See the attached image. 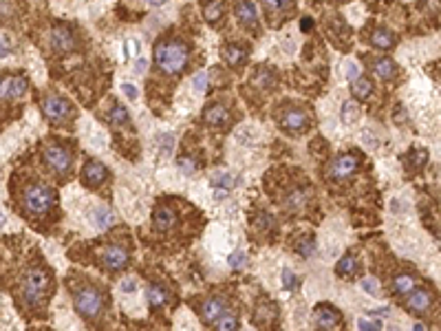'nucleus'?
I'll return each mask as SVG.
<instances>
[{
    "label": "nucleus",
    "instance_id": "nucleus-48",
    "mask_svg": "<svg viewBox=\"0 0 441 331\" xmlns=\"http://www.w3.org/2000/svg\"><path fill=\"white\" fill-rule=\"evenodd\" d=\"M357 75H360L357 64H355V62H349V64H346V77L353 79V77H357Z\"/></svg>",
    "mask_w": 441,
    "mask_h": 331
},
{
    "label": "nucleus",
    "instance_id": "nucleus-29",
    "mask_svg": "<svg viewBox=\"0 0 441 331\" xmlns=\"http://www.w3.org/2000/svg\"><path fill=\"white\" fill-rule=\"evenodd\" d=\"M276 307L273 305H260L256 309V314H254V322L256 324H271L276 320Z\"/></svg>",
    "mask_w": 441,
    "mask_h": 331
},
{
    "label": "nucleus",
    "instance_id": "nucleus-47",
    "mask_svg": "<svg viewBox=\"0 0 441 331\" xmlns=\"http://www.w3.org/2000/svg\"><path fill=\"white\" fill-rule=\"evenodd\" d=\"M135 289H137V283L132 281V278H126V281L122 283V291H124V294H132Z\"/></svg>",
    "mask_w": 441,
    "mask_h": 331
},
{
    "label": "nucleus",
    "instance_id": "nucleus-6",
    "mask_svg": "<svg viewBox=\"0 0 441 331\" xmlns=\"http://www.w3.org/2000/svg\"><path fill=\"white\" fill-rule=\"evenodd\" d=\"M357 168H360V157L349 152V155H340V157L333 159L329 175H331V179H336V181H342V179H349Z\"/></svg>",
    "mask_w": 441,
    "mask_h": 331
},
{
    "label": "nucleus",
    "instance_id": "nucleus-44",
    "mask_svg": "<svg viewBox=\"0 0 441 331\" xmlns=\"http://www.w3.org/2000/svg\"><path fill=\"white\" fill-rule=\"evenodd\" d=\"M357 327H360V329H366V331H375V329H382V320H369V318H360V320H357Z\"/></svg>",
    "mask_w": 441,
    "mask_h": 331
},
{
    "label": "nucleus",
    "instance_id": "nucleus-56",
    "mask_svg": "<svg viewBox=\"0 0 441 331\" xmlns=\"http://www.w3.org/2000/svg\"><path fill=\"white\" fill-rule=\"evenodd\" d=\"M3 225H5V214L0 212V228H3Z\"/></svg>",
    "mask_w": 441,
    "mask_h": 331
},
{
    "label": "nucleus",
    "instance_id": "nucleus-35",
    "mask_svg": "<svg viewBox=\"0 0 441 331\" xmlns=\"http://www.w3.org/2000/svg\"><path fill=\"white\" fill-rule=\"evenodd\" d=\"M296 252L302 258H311L316 254V241H313V238H302V241L296 243Z\"/></svg>",
    "mask_w": 441,
    "mask_h": 331
},
{
    "label": "nucleus",
    "instance_id": "nucleus-39",
    "mask_svg": "<svg viewBox=\"0 0 441 331\" xmlns=\"http://www.w3.org/2000/svg\"><path fill=\"white\" fill-rule=\"evenodd\" d=\"M254 82H256L258 86H263V89H267V86H273L276 77H273L271 71H258L256 75H254Z\"/></svg>",
    "mask_w": 441,
    "mask_h": 331
},
{
    "label": "nucleus",
    "instance_id": "nucleus-25",
    "mask_svg": "<svg viewBox=\"0 0 441 331\" xmlns=\"http://www.w3.org/2000/svg\"><path fill=\"white\" fill-rule=\"evenodd\" d=\"M355 271H357V261L353 254H346L344 258H340L338 265H336V274L340 278H351Z\"/></svg>",
    "mask_w": 441,
    "mask_h": 331
},
{
    "label": "nucleus",
    "instance_id": "nucleus-43",
    "mask_svg": "<svg viewBox=\"0 0 441 331\" xmlns=\"http://www.w3.org/2000/svg\"><path fill=\"white\" fill-rule=\"evenodd\" d=\"M159 146H161V152H170L172 146H175V137L170 132H161L159 135Z\"/></svg>",
    "mask_w": 441,
    "mask_h": 331
},
{
    "label": "nucleus",
    "instance_id": "nucleus-5",
    "mask_svg": "<svg viewBox=\"0 0 441 331\" xmlns=\"http://www.w3.org/2000/svg\"><path fill=\"white\" fill-rule=\"evenodd\" d=\"M44 161L53 172L66 175L73 166V155L69 152V148H64V146H49V148L44 150Z\"/></svg>",
    "mask_w": 441,
    "mask_h": 331
},
{
    "label": "nucleus",
    "instance_id": "nucleus-38",
    "mask_svg": "<svg viewBox=\"0 0 441 331\" xmlns=\"http://www.w3.org/2000/svg\"><path fill=\"white\" fill-rule=\"evenodd\" d=\"M254 223H256V228H260V230H271L273 225H276V218L271 214H267V212H258L256 218H254Z\"/></svg>",
    "mask_w": 441,
    "mask_h": 331
},
{
    "label": "nucleus",
    "instance_id": "nucleus-50",
    "mask_svg": "<svg viewBox=\"0 0 441 331\" xmlns=\"http://www.w3.org/2000/svg\"><path fill=\"white\" fill-rule=\"evenodd\" d=\"M300 26H302V31H309L311 26H313V20L311 18H302V20H300Z\"/></svg>",
    "mask_w": 441,
    "mask_h": 331
},
{
    "label": "nucleus",
    "instance_id": "nucleus-33",
    "mask_svg": "<svg viewBox=\"0 0 441 331\" xmlns=\"http://www.w3.org/2000/svg\"><path fill=\"white\" fill-rule=\"evenodd\" d=\"M357 117H360V108L353 102H344V106H342V124H346V126H353L357 122Z\"/></svg>",
    "mask_w": 441,
    "mask_h": 331
},
{
    "label": "nucleus",
    "instance_id": "nucleus-31",
    "mask_svg": "<svg viewBox=\"0 0 441 331\" xmlns=\"http://www.w3.org/2000/svg\"><path fill=\"white\" fill-rule=\"evenodd\" d=\"M263 7L271 13H283V11H291L296 7V0H263Z\"/></svg>",
    "mask_w": 441,
    "mask_h": 331
},
{
    "label": "nucleus",
    "instance_id": "nucleus-3",
    "mask_svg": "<svg viewBox=\"0 0 441 331\" xmlns=\"http://www.w3.org/2000/svg\"><path fill=\"white\" fill-rule=\"evenodd\" d=\"M73 300H75V309L82 314L84 318H93L99 316V311L104 307V296L102 291L97 287H91V285H84V287H79L75 291V296H73Z\"/></svg>",
    "mask_w": 441,
    "mask_h": 331
},
{
    "label": "nucleus",
    "instance_id": "nucleus-34",
    "mask_svg": "<svg viewBox=\"0 0 441 331\" xmlns=\"http://www.w3.org/2000/svg\"><path fill=\"white\" fill-rule=\"evenodd\" d=\"M203 16H205L208 22H216V20L223 16V0H214V3H210L203 9Z\"/></svg>",
    "mask_w": 441,
    "mask_h": 331
},
{
    "label": "nucleus",
    "instance_id": "nucleus-8",
    "mask_svg": "<svg viewBox=\"0 0 441 331\" xmlns=\"http://www.w3.org/2000/svg\"><path fill=\"white\" fill-rule=\"evenodd\" d=\"M42 113L51 119L53 124L62 122V119L71 113V104L66 102L64 97H58V95H49L42 99Z\"/></svg>",
    "mask_w": 441,
    "mask_h": 331
},
{
    "label": "nucleus",
    "instance_id": "nucleus-53",
    "mask_svg": "<svg viewBox=\"0 0 441 331\" xmlns=\"http://www.w3.org/2000/svg\"><path fill=\"white\" fill-rule=\"evenodd\" d=\"M128 44L132 46V53H139V40H130Z\"/></svg>",
    "mask_w": 441,
    "mask_h": 331
},
{
    "label": "nucleus",
    "instance_id": "nucleus-52",
    "mask_svg": "<svg viewBox=\"0 0 441 331\" xmlns=\"http://www.w3.org/2000/svg\"><path fill=\"white\" fill-rule=\"evenodd\" d=\"M135 71L137 73H144L146 71V60H137V62H135Z\"/></svg>",
    "mask_w": 441,
    "mask_h": 331
},
{
    "label": "nucleus",
    "instance_id": "nucleus-2",
    "mask_svg": "<svg viewBox=\"0 0 441 331\" xmlns=\"http://www.w3.org/2000/svg\"><path fill=\"white\" fill-rule=\"evenodd\" d=\"M53 205H56V192L49 185H42V183H36V185H29L24 190V208L36 216H42L46 214Z\"/></svg>",
    "mask_w": 441,
    "mask_h": 331
},
{
    "label": "nucleus",
    "instance_id": "nucleus-15",
    "mask_svg": "<svg viewBox=\"0 0 441 331\" xmlns=\"http://www.w3.org/2000/svg\"><path fill=\"white\" fill-rule=\"evenodd\" d=\"M225 311H227V300H225V298L212 296V298H208V300L203 302L201 318H203V322H210L212 324L220 314H225Z\"/></svg>",
    "mask_w": 441,
    "mask_h": 331
},
{
    "label": "nucleus",
    "instance_id": "nucleus-16",
    "mask_svg": "<svg viewBox=\"0 0 441 331\" xmlns=\"http://www.w3.org/2000/svg\"><path fill=\"white\" fill-rule=\"evenodd\" d=\"M51 46L56 51H71L73 46H75V38H73L71 29H66V26H56V29L51 31Z\"/></svg>",
    "mask_w": 441,
    "mask_h": 331
},
{
    "label": "nucleus",
    "instance_id": "nucleus-14",
    "mask_svg": "<svg viewBox=\"0 0 441 331\" xmlns=\"http://www.w3.org/2000/svg\"><path fill=\"white\" fill-rule=\"evenodd\" d=\"M82 177H84V183H86V185H91V188H97V185H102V183L106 181V177H108V170H106V166L99 163V161H89V163L84 166Z\"/></svg>",
    "mask_w": 441,
    "mask_h": 331
},
{
    "label": "nucleus",
    "instance_id": "nucleus-7",
    "mask_svg": "<svg viewBox=\"0 0 441 331\" xmlns=\"http://www.w3.org/2000/svg\"><path fill=\"white\" fill-rule=\"evenodd\" d=\"M26 91H29V82L22 75H9L0 79V99L24 97Z\"/></svg>",
    "mask_w": 441,
    "mask_h": 331
},
{
    "label": "nucleus",
    "instance_id": "nucleus-13",
    "mask_svg": "<svg viewBox=\"0 0 441 331\" xmlns=\"http://www.w3.org/2000/svg\"><path fill=\"white\" fill-rule=\"evenodd\" d=\"M280 124H283V128L289 130V132H300V130L307 128V124H309V115H307L302 108H291L283 115Z\"/></svg>",
    "mask_w": 441,
    "mask_h": 331
},
{
    "label": "nucleus",
    "instance_id": "nucleus-46",
    "mask_svg": "<svg viewBox=\"0 0 441 331\" xmlns=\"http://www.w3.org/2000/svg\"><path fill=\"white\" fill-rule=\"evenodd\" d=\"M362 289H364L369 296H377V285H375V281H373V278H364V281H362Z\"/></svg>",
    "mask_w": 441,
    "mask_h": 331
},
{
    "label": "nucleus",
    "instance_id": "nucleus-12",
    "mask_svg": "<svg viewBox=\"0 0 441 331\" xmlns=\"http://www.w3.org/2000/svg\"><path fill=\"white\" fill-rule=\"evenodd\" d=\"M342 322V316L331 305H318L316 307V324L320 329H333Z\"/></svg>",
    "mask_w": 441,
    "mask_h": 331
},
{
    "label": "nucleus",
    "instance_id": "nucleus-45",
    "mask_svg": "<svg viewBox=\"0 0 441 331\" xmlns=\"http://www.w3.org/2000/svg\"><path fill=\"white\" fill-rule=\"evenodd\" d=\"M122 93L128 99H137V95H139V91H137V86L135 84H130V82H122Z\"/></svg>",
    "mask_w": 441,
    "mask_h": 331
},
{
    "label": "nucleus",
    "instance_id": "nucleus-24",
    "mask_svg": "<svg viewBox=\"0 0 441 331\" xmlns=\"http://www.w3.org/2000/svg\"><path fill=\"white\" fill-rule=\"evenodd\" d=\"M146 298H148V302L152 307H161V305L168 302V289L161 287V285H150L148 289H146Z\"/></svg>",
    "mask_w": 441,
    "mask_h": 331
},
{
    "label": "nucleus",
    "instance_id": "nucleus-21",
    "mask_svg": "<svg viewBox=\"0 0 441 331\" xmlns=\"http://www.w3.org/2000/svg\"><path fill=\"white\" fill-rule=\"evenodd\" d=\"M247 56H250V51L245 49V46H240V44H230L227 49L223 51V58H225V62L230 64V66H240V64H245L247 62Z\"/></svg>",
    "mask_w": 441,
    "mask_h": 331
},
{
    "label": "nucleus",
    "instance_id": "nucleus-22",
    "mask_svg": "<svg viewBox=\"0 0 441 331\" xmlns=\"http://www.w3.org/2000/svg\"><path fill=\"white\" fill-rule=\"evenodd\" d=\"M91 221L95 225L97 230H108L113 223H115V216H113V212L108 208H104V205H99L91 212Z\"/></svg>",
    "mask_w": 441,
    "mask_h": 331
},
{
    "label": "nucleus",
    "instance_id": "nucleus-36",
    "mask_svg": "<svg viewBox=\"0 0 441 331\" xmlns=\"http://www.w3.org/2000/svg\"><path fill=\"white\" fill-rule=\"evenodd\" d=\"M128 111L124 108V106H113V111H111V122L115 124V126H124V124H128Z\"/></svg>",
    "mask_w": 441,
    "mask_h": 331
},
{
    "label": "nucleus",
    "instance_id": "nucleus-49",
    "mask_svg": "<svg viewBox=\"0 0 441 331\" xmlns=\"http://www.w3.org/2000/svg\"><path fill=\"white\" fill-rule=\"evenodd\" d=\"M371 316H389V307H379V309H371Z\"/></svg>",
    "mask_w": 441,
    "mask_h": 331
},
{
    "label": "nucleus",
    "instance_id": "nucleus-42",
    "mask_svg": "<svg viewBox=\"0 0 441 331\" xmlns=\"http://www.w3.org/2000/svg\"><path fill=\"white\" fill-rule=\"evenodd\" d=\"M283 287H285L287 291L298 289V278H296V274H293L291 269H285V271H283Z\"/></svg>",
    "mask_w": 441,
    "mask_h": 331
},
{
    "label": "nucleus",
    "instance_id": "nucleus-1",
    "mask_svg": "<svg viewBox=\"0 0 441 331\" xmlns=\"http://www.w3.org/2000/svg\"><path fill=\"white\" fill-rule=\"evenodd\" d=\"M155 62L163 73L177 75L188 64V46L179 40H163L155 46Z\"/></svg>",
    "mask_w": 441,
    "mask_h": 331
},
{
    "label": "nucleus",
    "instance_id": "nucleus-41",
    "mask_svg": "<svg viewBox=\"0 0 441 331\" xmlns=\"http://www.w3.org/2000/svg\"><path fill=\"white\" fill-rule=\"evenodd\" d=\"M227 263H230L232 269H243L247 258H245V252H232L230 258H227Z\"/></svg>",
    "mask_w": 441,
    "mask_h": 331
},
{
    "label": "nucleus",
    "instance_id": "nucleus-26",
    "mask_svg": "<svg viewBox=\"0 0 441 331\" xmlns=\"http://www.w3.org/2000/svg\"><path fill=\"white\" fill-rule=\"evenodd\" d=\"M373 69H375V75H379L382 79H393L395 77V73H397V66H395V62H393L391 58H379Z\"/></svg>",
    "mask_w": 441,
    "mask_h": 331
},
{
    "label": "nucleus",
    "instance_id": "nucleus-18",
    "mask_svg": "<svg viewBox=\"0 0 441 331\" xmlns=\"http://www.w3.org/2000/svg\"><path fill=\"white\" fill-rule=\"evenodd\" d=\"M203 117L210 126H216V128H225V126L230 124V113H227V108L220 104L208 106V108L203 111Z\"/></svg>",
    "mask_w": 441,
    "mask_h": 331
},
{
    "label": "nucleus",
    "instance_id": "nucleus-30",
    "mask_svg": "<svg viewBox=\"0 0 441 331\" xmlns=\"http://www.w3.org/2000/svg\"><path fill=\"white\" fill-rule=\"evenodd\" d=\"M415 287V278H412L410 274H399V276H395L393 278V291L395 294H408V291Z\"/></svg>",
    "mask_w": 441,
    "mask_h": 331
},
{
    "label": "nucleus",
    "instance_id": "nucleus-17",
    "mask_svg": "<svg viewBox=\"0 0 441 331\" xmlns=\"http://www.w3.org/2000/svg\"><path fill=\"white\" fill-rule=\"evenodd\" d=\"M152 221H155V228L159 232H168L172 225L177 223V212H175V208H170V205H159L155 210Z\"/></svg>",
    "mask_w": 441,
    "mask_h": 331
},
{
    "label": "nucleus",
    "instance_id": "nucleus-32",
    "mask_svg": "<svg viewBox=\"0 0 441 331\" xmlns=\"http://www.w3.org/2000/svg\"><path fill=\"white\" fill-rule=\"evenodd\" d=\"M216 329H223V331H232V329H238V318L234 316V314H230V311H225V314H220L214 322Z\"/></svg>",
    "mask_w": 441,
    "mask_h": 331
},
{
    "label": "nucleus",
    "instance_id": "nucleus-11",
    "mask_svg": "<svg viewBox=\"0 0 441 331\" xmlns=\"http://www.w3.org/2000/svg\"><path fill=\"white\" fill-rule=\"evenodd\" d=\"M236 20L247 29H258V11L252 0H238L236 3Z\"/></svg>",
    "mask_w": 441,
    "mask_h": 331
},
{
    "label": "nucleus",
    "instance_id": "nucleus-9",
    "mask_svg": "<svg viewBox=\"0 0 441 331\" xmlns=\"http://www.w3.org/2000/svg\"><path fill=\"white\" fill-rule=\"evenodd\" d=\"M432 300H435V296H432L428 289H415V287H412V289L408 291V300H406V307L410 309V314L422 316V314H426V311L432 307Z\"/></svg>",
    "mask_w": 441,
    "mask_h": 331
},
{
    "label": "nucleus",
    "instance_id": "nucleus-23",
    "mask_svg": "<svg viewBox=\"0 0 441 331\" xmlns=\"http://www.w3.org/2000/svg\"><path fill=\"white\" fill-rule=\"evenodd\" d=\"M371 44L373 46H377V49H384V51H389V49H393L395 46V36L389 31V29H375L373 31V36H371Z\"/></svg>",
    "mask_w": 441,
    "mask_h": 331
},
{
    "label": "nucleus",
    "instance_id": "nucleus-54",
    "mask_svg": "<svg viewBox=\"0 0 441 331\" xmlns=\"http://www.w3.org/2000/svg\"><path fill=\"white\" fill-rule=\"evenodd\" d=\"M148 3H150V5H155V7H161V5L166 3V0H148Z\"/></svg>",
    "mask_w": 441,
    "mask_h": 331
},
{
    "label": "nucleus",
    "instance_id": "nucleus-27",
    "mask_svg": "<svg viewBox=\"0 0 441 331\" xmlns=\"http://www.w3.org/2000/svg\"><path fill=\"white\" fill-rule=\"evenodd\" d=\"M426 161H428V150H426V148H412L408 152V157H406V166H408L410 170L424 168Z\"/></svg>",
    "mask_w": 441,
    "mask_h": 331
},
{
    "label": "nucleus",
    "instance_id": "nucleus-4",
    "mask_svg": "<svg viewBox=\"0 0 441 331\" xmlns=\"http://www.w3.org/2000/svg\"><path fill=\"white\" fill-rule=\"evenodd\" d=\"M49 287V274L40 267H33L22 278V300L26 305H38Z\"/></svg>",
    "mask_w": 441,
    "mask_h": 331
},
{
    "label": "nucleus",
    "instance_id": "nucleus-55",
    "mask_svg": "<svg viewBox=\"0 0 441 331\" xmlns=\"http://www.w3.org/2000/svg\"><path fill=\"white\" fill-rule=\"evenodd\" d=\"M415 329H417V331H424V329H426V324H424V322H417V324H415Z\"/></svg>",
    "mask_w": 441,
    "mask_h": 331
},
{
    "label": "nucleus",
    "instance_id": "nucleus-28",
    "mask_svg": "<svg viewBox=\"0 0 441 331\" xmlns=\"http://www.w3.org/2000/svg\"><path fill=\"white\" fill-rule=\"evenodd\" d=\"M351 93L357 99H366L373 93V84L366 77H360L357 75V77H353V82H351Z\"/></svg>",
    "mask_w": 441,
    "mask_h": 331
},
{
    "label": "nucleus",
    "instance_id": "nucleus-20",
    "mask_svg": "<svg viewBox=\"0 0 441 331\" xmlns=\"http://www.w3.org/2000/svg\"><path fill=\"white\" fill-rule=\"evenodd\" d=\"M309 197H311V190H307V188H298V190H293L291 195L285 199V208H287V210H291V212L302 210L305 205H307V201H309Z\"/></svg>",
    "mask_w": 441,
    "mask_h": 331
},
{
    "label": "nucleus",
    "instance_id": "nucleus-40",
    "mask_svg": "<svg viewBox=\"0 0 441 331\" xmlns=\"http://www.w3.org/2000/svg\"><path fill=\"white\" fill-rule=\"evenodd\" d=\"M192 86H195L197 93H205V91H208V73L199 71L197 75L192 77Z\"/></svg>",
    "mask_w": 441,
    "mask_h": 331
},
{
    "label": "nucleus",
    "instance_id": "nucleus-19",
    "mask_svg": "<svg viewBox=\"0 0 441 331\" xmlns=\"http://www.w3.org/2000/svg\"><path fill=\"white\" fill-rule=\"evenodd\" d=\"M234 177L230 175V172H218V175L212 177V188H214V199L216 201H220V199H225L227 195L232 192L234 188Z\"/></svg>",
    "mask_w": 441,
    "mask_h": 331
},
{
    "label": "nucleus",
    "instance_id": "nucleus-51",
    "mask_svg": "<svg viewBox=\"0 0 441 331\" xmlns=\"http://www.w3.org/2000/svg\"><path fill=\"white\" fill-rule=\"evenodd\" d=\"M9 56V46H7L5 40H0V58H7Z\"/></svg>",
    "mask_w": 441,
    "mask_h": 331
},
{
    "label": "nucleus",
    "instance_id": "nucleus-10",
    "mask_svg": "<svg viewBox=\"0 0 441 331\" xmlns=\"http://www.w3.org/2000/svg\"><path fill=\"white\" fill-rule=\"evenodd\" d=\"M128 258H130L128 250L122 247V245H108V247H106V250L102 252V261H104V265H106L108 269H113V271L124 269L126 265H128Z\"/></svg>",
    "mask_w": 441,
    "mask_h": 331
},
{
    "label": "nucleus",
    "instance_id": "nucleus-37",
    "mask_svg": "<svg viewBox=\"0 0 441 331\" xmlns=\"http://www.w3.org/2000/svg\"><path fill=\"white\" fill-rule=\"evenodd\" d=\"M179 170H181L183 175L192 177V175H195V172L199 170L197 159H192V157H179Z\"/></svg>",
    "mask_w": 441,
    "mask_h": 331
}]
</instances>
